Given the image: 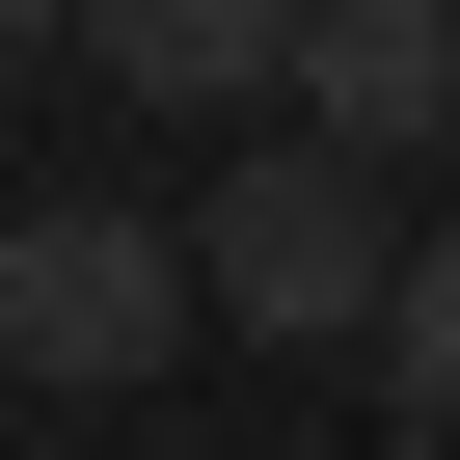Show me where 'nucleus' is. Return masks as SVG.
I'll return each mask as SVG.
<instances>
[{
	"label": "nucleus",
	"instance_id": "nucleus-1",
	"mask_svg": "<svg viewBox=\"0 0 460 460\" xmlns=\"http://www.w3.org/2000/svg\"><path fill=\"white\" fill-rule=\"evenodd\" d=\"M190 271H217L244 352H379V325H406V217H379L352 136H244V163L190 190Z\"/></svg>",
	"mask_w": 460,
	"mask_h": 460
},
{
	"label": "nucleus",
	"instance_id": "nucleus-2",
	"mask_svg": "<svg viewBox=\"0 0 460 460\" xmlns=\"http://www.w3.org/2000/svg\"><path fill=\"white\" fill-rule=\"evenodd\" d=\"M217 325V271H190V217H109V190H55V217H0V379H55V406H136L163 352Z\"/></svg>",
	"mask_w": 460,
	"mask_h": 460
},
{
	"label": "nucleus",
	"instance_id": "nucleus-3",
	"mask_svg": "<svg viewBox=\"0 0 460 460\" xmlns=\"http://www.w3.org/2000/svg\"><path fill=\"white\" fill-rule=\"evenodd\" d=\"M298 136L433 163V136H460V0H298Z\"/></svg>",
	"mask_w": 460,
	"mask_h": 460
},
{
	"label": "nucleus",
	"instance_id": "nucleus-4",
	"mask_svg": "<svg viewBox=\"0 0 460 460\" xmlns=\"http://www.w3.org/2000/svg\"><path fill=\"white\" fill-rule=\"evenodd\" d=\"M82 82L109 109H244V82H298V0H82Z\"/></svg>",
	"mask_w": 460,
	"mask_h": 460
},
{
	"label": "nucleus",
	"instance_id": "nucleus-5",
	"mask_svg": "<svg viewBox=\"0 0 460 460\" xmlns=\"http://www.w3.org/2000/svg\"><path fill=\"white\" fill-rule=\"evenodd\" d=\"M379 406L460 460V217H433V244H406V325H379Z\"/></svg>",
	"mask_w": 460,
	"mask_h": 460
},
{
	"label": "nucleus",
	"instance_id": "nucleus-6",
	"mask_svg": "<svg viewBox=\"0 0 460 460\" xmlns=\"http://www.w3.org/2000/svg\"><path fill=\"white\" fill-rule=\"evenodd\" d=\"M55 55H82V0H0V82H55Z\"/></svg>",
	"mask_w": 460,
	"mask_h": 460
}]
</instances>
